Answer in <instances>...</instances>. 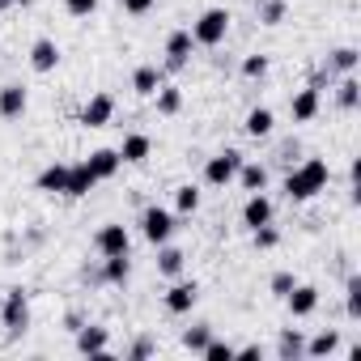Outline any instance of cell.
I'll return each instance as SVG.
<instances>
[{
	"label": "cell",
	"mask_w": 361,
	"mask_h": 361,
	"mask_svg": "<svg viewBox=\"0 0 361 361\" xmlns=\"http://www.w3.org/2000/svg\"><path fill=\"white\" fill-rule=\"evenodd\" d=\"M327 178H331L327 161H323V157H306L298 170L285 174V196H289L293 204H306V200H314V196L327 188Z\"/></svg>",
	"instance_id": "obj_1"
},
{
	"label": "cell",
	"mask_w": 361,
	"mask_h": 361,
	"mask_svg": "<svg viewBox=\"0 0 361 361\" xmlns=\"http://www.w3.org/2000/svg\"><path fill=\"white\" fill-rule=\"evenodd\" d=\"M230 9H221V5H213V9H204L196 22H192V39H196V47H221L226 43V35H230Z\"/></svg>",
	"instance_id": "obj_2"
},
{
	"label": "cell",
	"mask_w": 361,
	"mask_h": 361,
	"mask_svg": "<svg viewBox=\"0 0 361 361\" xmlns=\"http://www.w3.org/2000/svg\"><path fill=\"white\" fill-rule=\"evenodd\" d=\"M0 323H5L9 336H22V331L30 327V293H26L22 285H13V289L5 293V302H0Z\"/></svg>",
	"instance_id": "obj_3"
},
{
	"label": "cell",
	"mask_w": 361,
	"mask_h": 361,
	"mask_svg": "<svg viewBox=\"0 0 361 361\" xmlns=\"http://www.w3.org/2000/svg\"><path fill=\"white\" fill-rule=\"evenodd\" d=\"M174 230H178V221H174V213H170V209L149 204V209L140 213V234H145V243H149V247L170 243V238H174Z\"/></svg>",
	"instance_id": "obj_4"
},
{
	"label": "cell",
	"mask_w": 361,
	"mask_h": 361,
	"mask_svg": "<svg viewBox=\"0 0 361 361\" xmlns=\"http://www.w3.org/2000/svg\"><path fill=\"white\" fill-rule=\"evenodd\" d=\"M243 161H247V157H243L238 149H221V153H213V157L204 161V183H209V188H230Z\"/></svg>",
	"instance_id": "obj_5"
},
{
	"label": "cell",
	"mask_w": 361,
	"mask_h": 361,
	"mask_svg": "<svg viewBox=\"0 0 361 361\" xmlns=\"http://www.w3.org/2000/svg\"><path fill=\"white\" fill-rule=\"evenodd\" d=\"M94 251H98V255H132V234H128V226L106 221V226L94 234Z\"/></svg>",
	"instance_id": "obj_6"
},
{
	"label": "cell",
	"mask_w": 361,
	"mask_h": 361,
	"mask_svg": "<svg viewBox=\"0 0 361 361\" xmlns=\"http://www.w3.org/2000/svg\"><path fill=\"white\" fill-rule=\"evenodd\" d=\"M77 353L81 357H111V331L102 323H81L77 327Z\"/></svg>",
	"instance_id": "obj_7"
},
{
	"label": "cell",
	"mask_w": 361,
	"mask_h": 361,
	"mask_svg": "<svg viewBox=\"0 0 361 361\" xmlns=\"http://www.w3.org/2000/svg\"><path fill=\"white\" fill-rule=\"evenodd\" d=\"M192 51H196L192 30H170L166 35V73H183L188 60H192Z\"/></svg>",
	"instance_id": "obj_8"
},
{
	"label": "cell",
	"mask_w": 361,
	"mask_h": 361,
	"mask_svg": "<svg viewBox=\"0 0 361 361\" xmlns=\"http://www.w3.org/2000/svg\"><path fill=\"white\" fill-rule=\"evenodd\" d=\"M161 302H166V310H170V314H192V310H196V302H200V285H196V281H178V276H174V285L166 289V298H161Z\"/></svg>",
	"instance_id": "obj_9"
},
{
	"label": "cell",
	"mask_w": 361,
	"mask_h": 361,
	"mask_svg": "<svg viewBox=\"0 0 361 361\" xmlns=\"http://www.w3.org/2000/svg\"><path fill=\"white\" fill-rule=\"evenodd\" d=\"M30 106V90L22 81H9V85H0V119H22Z\"/></svg>",
	"instance_id": "obj_10"
},
{
	"label": "cell",
	"mask_w": 361,
	"mask_h": 361,
	"mask_svg": "<svg viewBox=\"0 0 361 361\" xmlns=\"http://www.w3.org/2000/svg\"><path fill=\"white\" fill-rule=\"evenodd\" d=\"M81 128H106L111 119H115V98L111 94H94L85 106H81Z\"/></svg>",
	"instance_id": "obj_11"
},
{
	"label": "cell",
	"mask_w": 361,
	"mask_h": 361,
	"mask_svg": "<svg viewBox=\"0 0 361 361\" xmlns=\"http://www.w3.org/2000/svg\"><path fill=\"white\" fill-rule=\"evenodd\" d=\"M319 111H323V98H319L314 85L298 90V94L289 98V115H293V123H310V119H319Z\"/></svg>",
	"instance_id": "obj_12"
},
{
	"label": "cell",
	"mask_w": 361,
	"mask_h": 361,
	"mask_svg": "<svg viewBox=\"0 0 361 361\" xmlns=\"http://www.w3.org/2000/svg\"><path fill=\"white\" fill-rule=\"evenodd\" d=\"M272 217H276V204H272L264 192H251L247 204H243V226H247V230H259V226H268Z\"/></svg>",
	"instance_id": "obj_13"
},
{
	"label": "cell",
	"mask_w": 361,
	"mask_h": 361,
	"mask_svg": "<svg viewBox=\"0 0 361 361\" xmlns=\"http://www.w3.org/2000/svg\"><path fill=\"white\" fill-rule=\"evenodd\" d=\"M243 132H247L251 140H268V136L276 132V111H272V106H251L247 119H243Z\"/></svg>",
	"instance_id": "obj_14"
},
{
	"label": "cell",
	"mask_w": 361,
	"mask_h": 361,
	"mask_svg": "<svg viewBox=\"0 0 361 361\" xmlns=\"http://www.w3.org/2000/svg\"><path fill=\"white\" fill-rule=\"evenodd\" d=\"M285 306H289L293 319H310V314L319 310V289H314V285H293V289L285 293Z\"/></svg>",
	"instance_id": "obj_15"
},
{
	"label": "cell",
	"mask_w": 361,
	"mask_h": 361,
	"mask_svg": "<svg viewBox=\"0 0 361 361\" xmlns=\"http://www.w3.org/2000/svg\"><path fill=\"white\" fill-rule=\"evenodd\" d=\"M94 188H98V174H94L85 161L68 166V188H64V196H68V200H85Z\"/></svg>",
	"instance_id": "obj_16"
},
{
	"label": "cell",
	"mask_w": 361,
	"mask_h": 361,
	"mask_svg": "<svg viewBox=\"0 0 361 361\" xmlns=\"http://www.w3.org/2000/svg\"><path fill=\"white\" fill-rule=\"evenodd\" d=\"M132 259L128 255H102V272H94V285H128Z\"/></svg>",
	"instance_id": "obj_17"
},
{
	"label": "cell",
	"mask_w": 361,
	"mask_h": 361,
	"mask_svg": "<svg viewBox=\"0 0 361 361\" xmlns=\"http://www.w3.org/2000/svg\"><path fill=\"white\" fill-rule=\"evenodd\" d=\"M85 166L98 174V183H106V178H115V174L123 170V157H119V149H94V153L85 157Z\"/></svg>",
	"instance_id": "obj_18"
},
{
	"label": "cell",
	"mask_w": 361,
	"mask_h": 361,
	"mask_svg": "<svg viewBox=\"0 0 361 361\" xmlns=\"http://www.w3.org/2000/svg\"><path fill=\"white\" fill-rule=\"evenodd\" d=\"M35 188H39L43 196H64V188H68V166H64V161H51L47 170H39Z\"/></svg>",
	"instance_id": "obj_19"
},
{
	"label": "cell",
	"mask_w": 361,
	"mask_h": 361,
	"mask_svg": "<svg viewBox=\"0 0 361 361\" xmlns=\"http://www.w3.org/2000/svg\"><path fill=\"white\" fill-rule=\"evenodd\" d=\"M30 68H35V73H56V68H60V47H56V39H35V47H30Z\"/></svg>",
	"instance_id": "obj_20"
},
{
	"label": "cell",
	"mask_w": 361,
	"mask_h": 361,
	"mask_svg": "<svg viewBox=\"0 0 361 361\" xmlns=\"http://www.w3.org/2000/svg\"><path fill=\"white\" fill-rule=\"evenodd\" d=\"M234 183L251 196V192H268V166H259V161H243L238 166V174H234Z\"/></svg>",
	"instance_id": "obj_21"
},
{
	"label": "cell",
	"mask_w": 361,
	"mask_h": 361,
	"mask_svg": "<svg viewBox=\"0 0 361 361\" xmlns=\"http://www.w3.org/2000/svg\"><path fill=\"white\" fill-rule=\"evenodd\" d=\"M149 153H153V140H149L145 132H128V136H123V145H119V157H123L128 166L149 161Z\"/></svg>",
	"instance_id": "obj_22"
},
{
	"label": "cell",
	"mask_w": 361,
	"mask_h": 361,
	"mask_svg": "<svg viewBox=\"0 0 361 361\" xmlns=\"http://www.w3.org/2000/svg\"><path fill=\"white\" fill-rule=\"evenodd\" d=\"M161 81H166V77H161V68H153V64H140V68L132 73V94H136V98H153Z\"/></svg>",
	"instance_id": "obj_23"
},
{
	"label": "cell",
	"mask_w": 361,
	"mask_h": 361,
	"mask_svg": "<svg viewBox=\"0 0 361 361\" xmlns=\"http://www.w3.org/2000/svg\"><path fill=\"white\" fill-rule=\"evenodd\" d=\"M336 348H340V331H336V327H323L319 336H310V340H306L302 357H314V361H319V357H331Z\"/></svg>",
	"instance_id": "obj_24"
},
{
	"label": "cell",
	"mask_w": 361,
	"mask_h": 361,
	"mask_svg": "<svg viewBox=\"0 0 361 361\" xmlns=\"http://www.w3.org/2000/svg\"><path fill=\"white\" fill-rule=\"evenodd\" d=\"M183 264H188V255L178 251V247H170V243L157 247V272H161V276H170V281L183 276Z\"/></svg>",
	"instance_id": "obj_25"
},
{
	"label": "cell",
	"mask_w": 361,
	"mask_h": 361,
	"mask_svg": "<svg viewBox=\"0 0 361 361\" xmlns=\"http://www.w3.org/2000/svg\"><path fill=\"white\" fill-rule=\"evenodd\" d=\"M336 106H340V111H357V106H361V81H357V73H344V77H340V85H336Z\"/></svg>",
	"instance_id": "obj_26"
},
{
	"label": "cell",
	"mask_w": 361,
	"mask_h": 361,
	"mask_svg": "<svg viewBox=\"0 0 361 361\" xmlns=\"http://www.w3.org/2000/svg\"><path fill=\"white\" fill-rule=\"evenodd\" d=\"M153 106H157V115H178V111H183V90L161 81L157 94H153Z\"/></svg>",
	"instance_id": "obj_27"
},
{
	"label": "cell",
	"mask_w": 361,
	"mask_h": 361,
	"mask_svg": "<svg viewBox=\"0 0 361 361\" xmlns=\"http://www.w3.org/2000/svg\"><path fill=\"white\" fill-rule=\"evenodd\" d=\"M302 348H306V336H302L298 327H285L281 340H276V357H281V361H298Z\"/></svg>",
	"instance_id": "obj_28"
},
{
	"label": "cell",
	"mask_w": 361,
	"mask_h": 361,
	"mask_svg": "<svg viewBox=\"0 0 361 361\" xmlns=\"http://www.w3.org/2000/svg\"><path fill=\"white\" fill-rule=\"evenodd\" d=\"M255 13H259V26H281L289 18V0H259Z\"/></svg>",
	"instance_id": "obj_29"
},
{
	"label": "cell",
	"mask_w": 361,
	"mask_h": 361,
	"mask_svg": "<svg viewBox=\"0 0 361 361\" xmlns=\"http://www.w3.org/2000/svg\"><path fill=\"white\" fill-rule=\"evenodd\" d=\"M357 60H361V51H357V47H336V51L327 56V68L344 77V73H357Z\"/></svg>",
	"instance_id": "obj_30"
},
{
	"label": "cell",
	"mask_w": 361,
	"mask_h": 361,
	"mask_svg": "<svg viewBox=\"0 0 361 361\" xmlns=\"http://www.w3.org/2000/svg\"><path fill=\"white\" fill-rule=\"evenodd\" d=\"M174 209L183 213V217H192V213L200 209V188H196V183H183V188H174Z\"/></svg>",
	"instance_id": "obj_31"
},
{
	"label": "cell",
	"mask_w": 361,
	"mask_h": 361,
	"mask_svg": "<svg viewBox=\"0 0 361 361\" xmlns=\"http://www.w3.org/2000/svg\"><path fill=\"white\" fill-rule=\"evenodd\" d=\"M344 314L353 323H361V276H348V285H344Z\"/></svg>",
	"instance_id": "obj_32"
},
{
	"label": "cell",
	"mask_w": 361,
	"mask_h": 361,
	"mask_svg": "<svg viewBox=\"0 0 361 361\" xmlns=\"http://www.w3.org/2000/svg\"><path fill=\"white\" fill-rule=\"evenodd\" d=\"M251 243H255V251H276V247H281V230L268 221V226L251 230Z\"/></svg>",
	"instance_id": "obj_33"
},
{
	"label": "cell",
	"mask_w": 361,
	"mask_h": 361,
	"mask_svg": "<svg viewBox=\"0 0 361 361\" xmlns=\"http://www.w3.org/2000/svg\"><path fill=\"white\" fill-rule=\"evenodd\" d=\"M209 340H213V327H209V323H200V327H188V331H183V348H188V353H204V344H209Z\"/></svg>",
	"instance_id": "obj_34"
},
{
	"label": "cell",
	"mask_w": 361,
	"mask_h": 361,
	"mask_svg": "<svg viewBox=\"0 0 361 361\" xmlns=\"http://www.w3.org/2000/svg\"><path fill=\"white\" fill-rule=\"evenodd\" d=\"M268 64H272V60H268L264 51H255V56L243 60V77H247V81H259V77H268Z\"/></svg>",
	"instance_id": "obj_35"
},
{
	"label": "cell",
	"mask_w": 361,
	"mask_h": 361,
	"mask_svg": "<svg viewBox=\"0 0 361 361\" xmlns=\"http://www.w3.org/2000/svg\"><path fill=\"white\" fill-rule=\"evenodd\" d=\"M200 357H204V361H234V344H230V340H209Z\"/></svg>",
	"instance_id": "obj_36"
},
{
	"label": "cell",
	"mask_w": 361,
	"mask_h": 361,
	"mask_svg": "<svg viewBox=\"0 0 361 361\" xmlns=\"http://www.w3.org/2000/svg\"><path fill=\"white\" fill-rule=\"evenodd\" d=\"M98 5H102V0H64L68 18H90V13H98Z\"/></svg>",
	"instance_id": "obj_37"
},
{
	"label": "cell",
	"mask_w": 361,
	"mask_h": 361,
	"mask_svg": "<svg viewBox=\"0 0 361 361\" xmlns=\"http://www.w3.org/2000/svg\"><path fill=\"white\" fill-rule=\"evenodd\" d=\"M293 285H298V281H293V272H272V281H268V289H272L276 298H285Z\"/></svg>",
	"instance_id": "obj_38"
},
{
	"label": "cell",
	"mask_w": 361,
	"mask_h": 361,
	"mask_svg": "<svg viewBox=\"0 0 361 361\" xmlns=\"http://www.w3.org/2000/svg\"><path fill=\"white\" fill-rule=\"evenodd\" d=\"M149 357H153V340H149V336H140V340L128 348V361H149Z\"/></svg>",
	"instance_id": "obj_39"
},
{
	"label": "cell",
	"mask_w": 361,
	"mask_h": 361,
	"mask_svg": "<svg viewBox=\"0 0 361 361\" xmlns=\"http://www.w3.org/2000/svg\"><path fill=\"white\" fill-rule=\"evenodd\" d=\"M119 5H123V13H132V18H145L157 0H119Z\"/></svg>",
	"instance_id": "obj_40"
},
{
	"label": "cell",
	"mask_w": 361,
	"mask_h": 361,
	"mask_svg": "<svg viewBox=\"0 0 361 361\" xmlns=\"http://www.w3.org/2000/svg\"><path fill=\"white\" fill-rule=\"evenodd\" d=\"M234 357H264V348L259 344H243V348H234Z\"/></svg>",
	"instance_id": "obj_41"
},
{
	"label": "cell",
	"mask_w": 361,
	"mask_h": 361,
	"mask_svg": "<svg viewBox=\"0 0 361 361\" xmlns=\"http://www.w3.org/2000/svg\"><path fill=\"white\" fill-rule=\"evenodd\" d=\"M13 9V0H0V13H9Z\"/></svg>",
	"instance_id": "obj_42"
},
{
	"label": "cell",
	"mask_w": 361,
	"mask_h": 361,
	"mask_svg": "<svg viewBox=\"0 0 361 361\" xmlns=\"http://www.w3.org/2000/svg\"><path fill=\"white\" fill-rule=\"evenodd\" d=\"M255 5H259V0H255Z\"/></svg>",
	"instance_id": "obj_43"
}]
</instances>
